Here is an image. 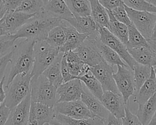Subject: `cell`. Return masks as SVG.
<instances>
[{
	"label": "cell",
	"instance_id": "obj_1",
	"mask_svg": "<svg viewBox=\"0 0 156 125\" xmlns=\"http://www.w3.org/2000/svg\"><path fill=\"white\" fill-rule=\"evenodd\" d=\"M68 24L65 20L49 16L43 10V12L35 15L29 20L13 34V35L16 40L24 38L35 41L45 40L49 32L52 29L58 26L65 27Z\"/></svg>",
	"mask_w": 156,
	"mask_h": 125
},
{
	"label": "cell",
	"instance_id": "obj_2",
	"mask_svg": "<svg viewBox=\"0 0 156 125\" xmlns=\"http://www.w3.org/2000/svg\"><path fill=\"white\" fill-rule=\"evenodd\" d=\"M35 41L25 39L13 49L10 59V68L5 87L18 74L31 72L34 65V45Z\"/></svg>",
	"mask_w": 156,
	"mask_h": 125
},
{
	"label": "cell",
	"instance_id": "obj_3",
	"mask_svg": "<svg viewBox=\"0 0 156 125\" xmlns=\"http://www.w3.org/2000/svg\"><path fill=\"white\" fill-rule=\"evenodd\" d=\"M45 40L35 42L34 45V65L30 72L31 80L36 79L49 67L59 53Z\"/></svg>",
	"mask_w": 156,
	"mask_h": 125
},
{
	"label": "cell",
	"instance_id": "obj_4",
	"mask_svg": "<svg viewBox=\"0 0 156 125\" xmlns=\"http://www.w3.org/2000/svg\"><path fill=\"white\" fill-rule=\"evenodd\" d=\"M30 73L17 75L7 87L4 104L12 109L20 104L30 91Z\"/></svg>",
	"mask_w": 156,
	"mask_h": 125
},
{
	"label": "cell",
	"instance_id": "obj_5",
	"mask_svg": "<svg viewBox=\"0 0 156 125\" xmlns=\"http://www.w3.org/2000/svg\"><path fill=\"white\" fill-rule=\"evenodd\" d=\"M31 101L54 107L57 102V88L51 84L41 74L30 81Z\"/></svg>",
	"mask_w": 156,
	"mask_h": 125
},
{
	"label": "cell",
	"instance_id": "obj_6",
	"mask_svg": "<svg viewBox=\"0 0 156 125\" xmlns=\"http://www.w3.org/2000/svg\"><path fill=\"white\" fill-rule=\"evenodd\" d=\"M124 6L131 23L147 40H150L156 21V13L136 10Z\"/></svg>",
	"mask_w": 156,
	"mask_h": 125
},
{
	"label": "cell",
	"instance_id": "obj_7",
	"mask_svg": "<svg viewBox=\"0 0 156 125\" xmlns=\"http://www.w3.org/2000/svg\"><path fill=\"white\" fill-rule=\"evenodd\" d=\"M98 32L101 42L115 51L132 70L136 62L128 52L126 45L114 36L108 29L105 27L98 26Z\"/></svg>",
	"mask_w": 156,
	"mask_h": 125
},
{
	"label": "cell",
	"instance_id": "obj_8",
	"mask_svg": "<svg viewBox=\"0 0 156 125\" xmlns=\"http://www.w3.org/2000/svg\"><path fill=\"white\" fill-rule=\"evenodd\" d=\"M113 78L124 104L127 105L129 98L135 93L133 71L129 67L117 66V71L114 73Z\"/></svg>",
	"mask_w": 156,
	"mask_h": 125
},
{
	"label": "cell",
	"instance_id": "obj_9",
	"mask_svg": "<svg viewBox=\"0 0 156 125\" xmlns=\"http://www.w3.org/2000/svg\"><path fill=\"white\" fill-rule=\"evenodd\" d=\"M99 36L98 32L90 35L74 51L79 55L81 60L90 67H94L99 64L102 57L95 44V40Z\"/></svg>",
	"mask_w": 156,
	"mask_h": 125
},
{
	"label": "cell",
	"instance_id": "obj_10",
	"mask_svg": "<svg viewBox=\"0 0 156 125\" xmlns=\"http://www.w3.org/2000/svg\"><path fill=\"white\" fill-rule=\"evenodd\" d=\"M90 71L99 80L104 91H110L115 93H119L113 78L115 73L113 68L104 59L95 66L90 67Z\"/></svg>",
	"mask_w": 156,
	"mask_h": 125
},
{
	"label": "cell",
	"instance_id": "obj_11",
	"mask_svg": "<svg viewBox=\"0 0 156 125\" xmlns=\"http://www.w3.org/2000/svg\"><path fill=\"white\" fill-rule=\"evenodd\" d=\"M54 109L56 113L75 119H83L94 117L81 100L57 102Z\"/></svg>",
	"mask_w": 156,
	"mask_h": 125
},
{
	"label": "cell",
	"instance_id": "obj_12",
	"mask_svg": "<svg viewBox=\"0 0 156 125\" xmlns=\"http://www.w3.org/2000/svg\"><path fill=\"white\" fill-rule=\"evenodd\" d=\"M83 91L82 82L77 78L64 82L57 88V102L80 100Z\"/></svg>",
	"mask_w": 156,
	"mask_h": 125
},
{
	"label": "cell",
	"instance_id": "obj_13",
	"mask_svg": "<svg viewBox=\"0 0 156 125\" xmlns=\"http://www.w3.org/2000/svg\"><path fill=\"white\" fill-rule=\"evenodd\" d=\"M54 107L31 101L29 123L31 125H44L50 123L55 115Z\"/></svg>",
	"mask_w": 156,
	"mask_h": 125
},
{
	"label": "cell",
	"instance_id": "obj_14",
	"mask_svg": "<svg viewBox=\"0 0 156 125\" xmlns=\"http://www.w3.org/2000/svg\"><path fill=\"white\" fill-rule=\"evenodd\" d=\"M31 104L30 91L17 105L10 109L5 125H27Z\"/></svg>",
	"mask_w": 156,
	"mask_h": 125
},
{
	"label": "cell",
	"instance_id": "obj_15",
	"mask_svg": "<svg viewBox=\"0 0 156 125\" xmlns=\"http://www.w3.org/2000/svg\"><path fill=\"white\" fill-rule=\"evenodd\" d=\"M99 100L109 113L115 117L122 118L124 116L126 104H124L121 94L105 91Z\"/></svg>",
	"mask_w": 156,
	"mask_h": 125
},
{
	"label": "cell",
	"instance_id": "obj_16",
	"mask_svg": "<svg viewBox=\"0 0 156 125\" xmlns=\"http://www.w3.org/2000/svg\"><path fill=\"white\" fill-rule=\"evenodd\" d=\"M65 34V41L60 48L59 52H67L76 50L87 38V35L77 31L73 26L69 24L63 27Z\"/></svg>",
	"mask_w": 156,
	"mask_h": 125
},
{
	"label": "cell",
	"instance_id": "obj_17",
	"mask_svg": "<svg viewBox=\"0 0 156 125\" xmlns=\"http://www.w3.org/2000/svg\"><path fill=\"white\" fill-rule=\"evenodd\" d=\"M35 15L16 10L7 12L4 15V19L9 34H15Z\"/></svg>",
	"mask_w": 156,
	"mask_h": 125
},
{
	"label": "cell",
	"instance_id": "obj_18",
	"mask_svg": "<svg viewBox=\"0 0 156 125\" xmlns=\"http://www.w3.org/2000/svg\"><path fill=\"white\" fill-rule=\"evenodd\" d=\"M44 11L49 16L66 21L74 17L65 0H49L44 5Z\"/></svg>",
	"mask_w": 156,
	"mask_h": 125
},
{
	"label": "cell",
	"instance_id": "obj_19",
	"mask_svg": "<svg viewBox=\"0 0 156 125\" xmlns=\"http://www.w3.org/2000/svg\"><path fill=\"white\" fill-rule=\"evenodd\" d=\"M66 21L77 32L87 37L98 32V25L91 16H74Z\"/></svg>",
	"mask_w": 156,
	"mask_h": 125
},
{
	"label": "cell",
	"instance_id": "obj_20",
	"mask_svg": "<svg viewBox=\"0 0 156 125\" xmlns=\"http://www.w3.org/2000/svg\"><path fill=\"white\" fill-rule=\"evenodd\" d=\"M80 100L85 104L87 109L96 116L105 120L109 115V112L104 107L101 101L93 95L90 91H83Z\"/></svg>",
	"mask_w": 156,
	"mask_h": 125
},
{
	"label": "cell",
	"instance_id": "obj_21",
	"mask_svg": "<svg viewBox=\"0 0 156 125\" xmlns=\"http://www.w3.org/2000/svg\"><path fill=\"white\" fill-rule=\"evenodd\" d=\"M156 93V82L154 71L151 66V73L149 78L143 84L140 89L136 91L133 96V101L141 105L146 102Z\"/></svg>",
	"mask_w": 156,
	"mask_h": 125
},
{
	"label": "cell",
	"instance_id": "obj_22",
	"mask_svg": "<svg viewBox=\"0 0 156 125\" xmlns=\"http://www.w3.org/2000/svg\"><path fill=\"white\" fill-rule=\"evenodd\" d=\"M63 54L60 52L53 62L43 73L48 82L56 88L63 83L60 70V63Z\"/></svg>",
	"mask_w": 156,
	"mask_h": 125
},
{
	"label": "cell",
	"instance_id": "obj_23",
	"mask_svg": "<svg viewBox=\"0 0 156 125\" xmlns=\"http://www.w3.org/2000/svg\"><path fill=\"white\" fill-rule=\"evenodd\" d=\"M65 53L66 54L68 67L72 76L77 78L90 71V67L81 60L75 51H71Z\"/></svg>",
	"mask_w": 156,
	"mask_h": 125
},
{
	"label": "cell",
	"instance_id": "obj_24",
	"mask_svg": "<svg viewBox=\"0 0 156 125\" xmlns=\"http://www.w3.org/2000/svg\"><path fill=\"white\" fill-rule=\"evenodd\" d=\"M95 44L102 59L109 65L113 66H127V64L122 60L119 55L112 49L101 42L99 36L96 38Z\"/></svg>",
	"mask_w": 156,
	"mask_h": 125
},
{
	"label": "cell",
	"instance_id": "obj_25",
	"mask_svg": "<svg viewBox=\"0 0 156 125\" xmlns=\"http://www.w3.org/2000/svg\"><path fill=\"white\" fill-rule=\"evenodd\" d=\"M91 9V16L98 27L108 28L109 18L107 9H105L98 0H88Z\"/></svg>",
	"mask_w": 156,
	"mask_h": 125
},
{
	"label": "cell",
	"instance_id": "obj_26",
	"mask_svg": "<svg viewBox=\"0 0 156 125\" xmlns=\"http://www.w3.org/2000/svg\"><path fill=\"white\" fill-rule=\"evenodd\" d=\"M108 18V30L124 45H126L128 41V26L118 21H117L113 16L110 10H107Z\"/></svg>",
	"mask_w": 156,
	"mask_h": 125
},
{
	"label": "cell",
	"instance_id": "obj_27",
	"mask_svg": "<svg viewBox=\"0 0 156 125\" xmlns=\"http://www.w3.org/2000/svg\"><path fill=\"white\" fill-rule=\"evenodd\" d=\"M53 120L61 125H102L104 121V119L98 116L83 119H75L58 113H55Z\"/></svg>",
	"mask_w": 156,
	"mask_h": 125
},
{
	"label": "cell",
	"instance_id": "obj_28",
	"mask_svg": "<svg viewBox=\"0 0 156 125\" xmlns=\"http://www.w3.org/2000/svg\"><path fill=\"white\" fill-rule=\"evenodd\" d=\"M156 110V93L144 104L138 105L136 115L143 125H147Z\"/></svg>",
	"mask_w": 156,
	"mask_h": 125
},
{
	"label": "cell",
	"instance_id": "obj_29",
	"mask_svg": "<svg viewBox=\"0 0 156 125\" xmlns=\"http://www.w3.org/2000/svg\"><path fill=\"white\" fill-rule=\"evenodd\" d=\"M134 60L140 64L151 66L154 53L149 46L127 49Z\"/></svg>",
	"mask_w": 156,
	"mask_h": 125
},
{
	"label": "cell",
	"instance_id": "obj_30",
	"mask_svg": "<svg viewBox=\"0 0 156 125\" xmlns=\"http://www.w3.org/2000/svg\"><path fill=\"white\" fill-rule=\"evenodd\" d=\"M135 85V93L149 78L151 73V66L136 62L132 69Z\"/></svg>",
	"mask_w": 156,
	"mask_h": 125
},
{
	"label": "cell",
	"instance_id": "obj_31",
	"mask_svg": "<svg viewBox=\"0 0 156 125\" xmlns=\"http://www.w3.org/2000/svg\"><path fill=\"white\" fill-rule=\"evenodd\" d=\"M77 79L85 84L88 91L93 95L99 99H101L104 93L102 85L90 71L83 75L77 77Z\"/></svg>",
	"mask_w": 156,
	"mask_h": 125
},
{
	"label": "cell",
	"instance_id": "obj_32",
	"mask_svg": "<svg viewBox=\"0 0 156 125\" xmlns=\"http://www.w3.org/2000/svg\"><path fill=\"white\" fill-rule=\"evenodd\" d=\"M74 16H87L91 15V9L88 0H65Z\"/></svg>",
	"mask_w": 156,
	"mask_h": 125
},
{
	"label": "cell",
	"instance_id": "obj_33",
	"mask_svg": "<svg viewBox=\"0 0 156 125\" xmlns=\"http://www.w3.org/2000/svg\"><path fill=\"white\" fill-rule=\"evenodd\" d=\"M128 26V41L126 44L127 49L140 47H146L149 46L147 40L137 30L135 26L131 23Z\"/></svg>",
	"mask_w": 156,
	"mask_h": 125
},
{
	"label": "cell",
	"instance_id": "obj_34",
	"mask_svg": "<svg viewBox=\"0 0 156 125\" xmlns=\"http://www.w3.org/2000/svg\"><path fill=\"white\" fill-rule=\"evenodd\" d=\"M45 41L51 46L59 51L65 41V34L63 26H58L52 29L49 32Z\"/></svg>",
	"mask_w": 156,
	"mask_h": 125
},
{
	"label": "cell",
	"instance_id": "obj_35",
	"mask_svg": "<svg viewBox=\"0 0 156 125\" xmlns=\"http://www.w3.org/2000/svg\"><path fill=\"white\" fill-rule=\"evenodd\" d=\"M44 6L42 0H23L16 10L27 14L37 15L43 11Z\"/></svg>",
	"mask_w": 156,
	"mask_h": 125
},
{
	"label": "cell",
	"instance_id": "obj_36",
	"mask_svg": "<svg viewBox=\"0 0 156 125\" xmlns=\"http://www.w3.org/2000/svg\"><path fill=\"white\" fill-rule=\"evenodd\" d=\"M124 4L133 10L156 13V7L146 0H122Z\"/></svg>",
	"mask_w": 156,
	"mask_h": 125
},
{
	"label": "cell",
	"instance_id": "obj_37",
	"mask_svg": "<svg viewBox=\"0 0 156 125\" xmlns=\"http://www.w3.org/2000/svg\"><path fill=\"white\" fill-rule=\"evenodd\" d=\"M16 40L13 34H8L0 37V54L5 55L14 48V42Z\"/></svg>",
	"mask_w": 156,
	"mask_h": 125
},
{
	"label": "cell",
	"instance_id": "obj_38",
	"mask_svg": "<svg viewBox=\"0 0 156 125\" xmlns=\"http://www.w3.org/2000/svg\"><path fill=\"white\" fill-rule=\"evenodd\" d=\"M110 11L112 12V13L117 21L127 26H129L132 23L128 16L124 4L112 9Z\"/></svg>",
	"mask_w": 156,
	"mask_h": 125
},
{
	"label": "cell",
	"instance_id": "obj_39",
	"mask_svg": "<svg viewBox=\"0 0 156 125\" xmlns=\"http://www.w3.org/2000/svg\"><path fill=\"white\" fill-rule=\"evenodd\" d=\"M121 120L122 125H143L138 116L130 112L127 105L125 107V115Z\"/></svg>",
	"mask_w": 156,
	"mask_h": 125
},
{
	"label": "cell",
	"instance_id": "obj_40",
	"mask_svg": "<svg viewBox=\"0 0 156 125\" xmlns=\"http://www.w3.org/2000/svg\"><path fill=\"white\" fill-rule=\"evenodd\" d=\"M60 70H61L62 76V77H63V83L68 82L71 80L76 79V77L72 76L69 73V69H68V64H67V61H66L65 53L63 54V55L62 60H61Z\"/></svg>",
	"mask_w": 156,
	"mask_h": 125
},
{
	"label": "cell",
	"instance_id": "obj_41",
	"mask_svg": "<svg viewBox=\"0 0 156 125\" xmlns=\"http://www.w3.org/2000/svg\"><path fill=\"white\" fill-rule=\"evenodd\" d=\"M12 53H13V49L9 53L0 57V79H2V77L4 76V73L5 70L7 66V64L10 61Z\"/></svg>",
	"mask_w": 156,
	"mask_h": 125
},
{
	"label": "cell",
	"instance_id": "obj_42",
	"mask_svg": "<svg viewBox=\"0 0 156 125\" xmlns=\"http://www.w3.org/2000/svg\"><path fill=\"white\" fill-rule=\"evenodd\" d=\"M99 3L107 10L112 9L124 4L122 0H98Z\"/></svg>",
	"mask_w": 156,
	"mask_h": 125
},
{
	"label": "cell",
	"instance_id": "obj_43",
	"mask_svg": "<svg viewBox=\"0 0 156 125\" xmlns=\"http://www.w3.org/2000/svg\"><path fill=\"white\" fill-rule=\"evenodd\" d=\"M10 109L4 102L0 105V125H5L9 116Z\"/></svg>",
	"mask_w": 156,
	"mask_h": 125
},
{
	"label": "cell",
	"instance_id": "obj_44",
	"mask_svg": "<svg viewBox=\"0 0 156 125\" xmlns=\"http://www.w3.org/2000/svg\"><path fill=\"white\" fill-rule=\"evenodd\" d=\"M102 125H122L121 118H118L109 113L107 118L104 120Z\"/></svg>",
	"mask_w": 156,
	"mask_h": 125
},
{
	"label": "cell",
	"instance_id": "obj_45",
	"mask_svg": "<svg viewBox=\"0 0 156 125\" xmlns=\"http://www.w3.org/2000/svg\"><path fill=\"white\" fill-rule=\"evenodd\" d=\"M23 1V0H5L2 1L5 4L7 12H9L16 10Z\"/></svg>",
	"mask_w": 156,
	"mask_h": 125
},
{
	"label": "cell",
	"instance_id": "obj_46",
	"mask_svg": "<svg viewBox=\"0 0 156 125\" xmlns=\"http://www.w3.org/2000/svg\"><path fill=\"white\" fill-rule=\"evenodd\" d=\"M147 41H148L149 46L151 47L154 53V57L152 62L151 66H156V41L149 40H147Z\"/></svg>",
	"mask_w": 156,
	"mask_h": 125
},
{
	"label": "cell",
	"instance_id": "obj_47",
	"mask_svg": "<svg viewBox=\"0 0 156 125\" xmlns=\"http://www.w3.org/2000/svg\"><path fill=\"white\" fill-rule=\"evenodd\" d=\"M5 76L2 77V79H0V105L4 102L5 98V92L4 89V83L5 80Z\"/></svg>",
	"mask_w": 156,
	"mask_h": 125
},
{
	"label": "cell",
	"instance_id": "obj_48",
	"mask_svg": "<svg viewBox=\"0 0 156 125\" xmlns=\"http://www.w3.org/2000/svg\"><path fill=\"white\" fill-rule=\"evenodd\" d=\"M8 34H9V32L3 17L1 20H0V37Z\"/></svg>",
	"mask_w": 156,
	"mask_h": 125
},
{
	"label": "cell",
	"instance_id": "obj_49",
	"mask_svg": "<svg viewBox=\"0 0 156 125\" xmlns=\"http://www.w3.org/2000/svg\"><path fill=\"white\" fill-rule=\"evenodd\" d=\"M7 12V10L5 6V4L2 0H0V20H1L5 13Z\"/></svg>",
	"mask_w": 156,
	"mask_h": 125
},
{
	"label": "cell",
	"instance_id": "obj_50",
	"mask_svg": "<svg viewBox=\"0 0 156 125\" xmlns=\"http://www.w3.org/2000/svg\"><path fill=\"white\" fill-rule=\"evenodd\" d=\"M147 125H156V110Z\"/></svg>",
	"mask_w": 156,
	"mask_h": 125
},
{
	"label": "cell",
	"instance_id": "obj_51",
	"mask_svg": "<svg viewBox=\"0 0 156 125\" xmlns=\"http://www.w3.org/2000/svg\"><path fill=\"white\" fill-rule=\"evenodd\" d=\"M150 40H153V41H156V21H155V25H154V29H153L152 35V37H151Z\"/></svg>",
	"mask_w": 156,
	"mask_h": 125
},
{
	"label": "cell",
	"instance_id": "obj_52",
	"mask_svg": "<svg viewBox=\"0 0 156 125\" xmlns=\"http://www.w3.org/2000/svg\"><path fill=\"white\" fill-rule=\"evenodd\" d=\"M146 1H147L148 2L151 3V4L154 5L155 7H156V0H146Z\"/></svg>",
	"mask_w": 156,
	"mask_h": 125
},
{
	"label": "cell",
	"instance_id": "obj_53",
	"mask_svg": "<svg viewBox=\"0 0 156 125\" xmlns=\"http://www.w3.org/2000/svg\"><path fill=\"white\" fill-rule=\"evenodd\" d=\"M50 124H52V125H61L60 123H58V122H57V121H55L54 120H52L50 122Z\"/></svg>",
	"mask_w": 156,
	"mask_h": 125
},
{
	"label": "cell",
	"instance_id": "obj_54",
	"mask_svg": "<svg viewBox=\"0 0 156 125\" xmlns=\"http://www.w3.org/2000/svg\"><path fill=\"white\" fill-rule=\"evenodd\" d=\"M152 68L154 69V74H155V82H156V66H152Z\"/></svg>",
	"mask_w": 156,
	"mask_h": 125
},
{
	"label": "cell",
	"instance_id": "obj_55",
	"mask_svg": "<svg viewBox=\"0 0 156 125\" xmlns=\"http://www.w3.org/2000/svg\"><path fill=\"white\" fill-rule=\"evenodd\" d=\"M49 0H42V1H43V2L44 3V5L46 4L49 2Z\"/></svg>",
	"mask_w": 156,
	"mask_h": 125
},
{
	"label": "cell",
	"instance_id": "obj_56",
	"mask_svg": "<svg viewBox=\"0 0 156 125\" xmlns=\"http://www.w3.org/2000/svg\"><path fill=\"white\" fill-rule=\"evenodd\" d=\"M44 125H52V124H51L50 123H46V124H44Z\"/></svg>",
	"mask_w": 156,
	"mask_h": 125
},
{
	"label": "cell",
	"instance_id": "obj_57",
	"mask_svg": "<svg viewBox=\"0 0 156 125\" xmlns=\"http://www.w3.org/2000/svg\"><path fill=\"white\" fill-rule=\"evenodd\" d=\"M27 125H31V124H29H29H27Z\"/></svg>",
	"mask_w": 156,
	"mask_h": 125
},
{
	"label": "cell",
	"instance_id": "obj_58",
	"mask_svg": "<svg viewBox=\"0 0 156 125\" xmlns=\"http://www.w3.org/2000/svg\"><path fill=\"white\" fill-rule=\"evenodd\" d=\"M2 1H5V0H2Z\"/></svg>",
	"mask_w": 156,
	"mask_h": 125
}]
</instances>
